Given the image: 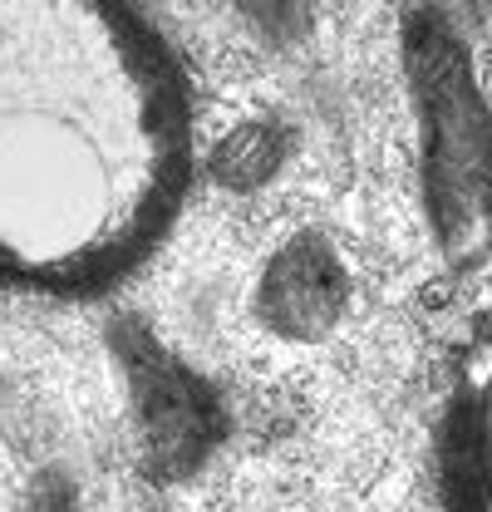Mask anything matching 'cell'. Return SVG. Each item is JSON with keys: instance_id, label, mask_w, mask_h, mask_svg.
<instances>
[{"instance_id": "1", "label": "cell", "mask_w": 492, "mask_h": 512, "mask_svg": "<svg viewBox=\"0 0 492 512\" xmlns=\"http://www.w3.org/2000/svg\"><path fill=\"white\" fill-rule=\"evenodd\" d=\"M183 188L187 89L158 30L109 5H0V286H114Z\"/></svg>"}, {"instance_id": "2", "label": "cell", "mask_w": 492, "mask_h": 512, "mask_svg": "<svg viewBox=\"0 0 492 512\" xmlns=\"http://www.w3.org/2000/svg\"><path fill=\"white\" fill-rule=\"evenodd\" d=\"M443 473L453 512H492V316L468 350V370L448 409Z\"/></svg>"}]
</instances>
